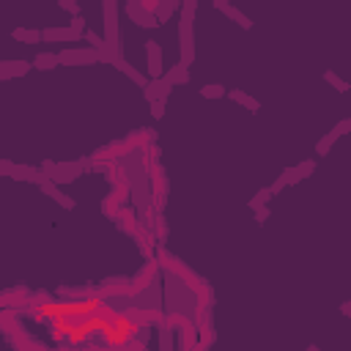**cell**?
Returning a JSON list of instances; mask_svg holds the SVG:
<instances>
[{
	"instance_id": "cell-15",
	"label": "cell",
	"mask_w": 351,
	"mask_h": 351,
	"mask_svg": "<svg viewBox=\"0 0 351 351\" xmlns=\"http://www.w3.org/2000/svg\"><path fill=\"white\" fill-rule=\"evenodd\" d=\"M269 198H272V190H261L258 195L253 198V201H250V209H258V206H266V201Z\"/></svg>"
},
{
	"instance_id": "cell-3",
	"label": "cell",
	"mask_w": 351,
	"mask_h": 351,
	"mask_svg": "<svg viewBox=\"0 0 351 351\" xmlns=\"http://www.w3.org/2000/svg\"><path fill=\"white\" fill-rule=\"evenodd\" d=\"M145 52H148V74H151V80H159L162 74V47L156 44V42H148L145 44Z\"/></svg>"
},
{
	"instance_id": "cell-13",
	"label": "cell",
	"mask_w": 351,
	"mask_h": 351,
	"mask_svg": "<svg viewBox=\"0 0 351 351\" xmlns=\"http://www.w3.org/2000/svg\"><path fill=\"white\" fill-rule=\"evenodd\" d=\"M36 69H55L58 66V55H50V52H42V55L36 58Z\"/></svg>"
},
{
	"instance_id": "cell-4",
	"label": "cell",
	"mask_w": 351,
	"mask_h": 351,
	"mask_svg": "<svg viewBox=\"0 0 351 351\" xmlns=\"http://www.w3.org/2000/svg\"><path fill=\"white\" fill-rule=\"evenodd\" d=\"M99 50H63L58 52V63H74V61H99Z\"/></svg>"
},
{
	"instance_id": "cell-11",
	"label": "cell",
	"mask_w": 351,
	"mask_h": 351,
	"mask_svg": "<svg viewBox=\"0 0 351 351\" xmlns=\"http://www.w3.org/2000/svg\"><path fill=\"white\" fill-rule=\"evenodd\" d=\"M337 137H340V134H337L335 129H332L329 134H324V137H321V140H318V145H315V154H318V156H324V154H326V151H329V148H332V143H335V140H337Z\"/></svg>"
},
{
	"instance_id": "cell-21",
	"label": "cell",
	"mask_w": 351,
	"mask_h": 351,
	"mask_svg": "<svg viewBox=\"0 0 351 351\" xmlns=\"http://www.w3.org/2000/svg\"><path fill=\"white\" fill-rule=\"evenodd\" d=\"M266 217H269V209H266V206H258V209H255V220H258V222H266Z\"/></svg>"
},
{
	"instance_id": "cell-17",
	"label": "cell",
	"mask_w": 351,
	"mask_h": 351,
	"mask_svg": "<svg viewBox=\"0 0 351 351\" xmlns=\"http://www.w3.org/2000/svg\"><path fill=\"white\" fill-rule=\"evenodd\" d=\"M165 102L167 99H154V102H151V113H154V118H162V115H165Z\"/></svg>"
},
{
	"instance_id": "cell-24",
	"label": "cell",
	"mask_w": 351,
	"mask_h": 351,
	"mask_svg": "<svg viewBox=\"0 0 351 351\" xmlns=\"http://www.w3.org/2000/svg\"><path fill=\"white\" fill-rule=\"evenodd\" d=\"M340 313L343 315H351V305H348V302H343V305H340Z\"/></svg>"
},
{
	"instance_id": "cell-16",
	"label": "cell",
	"mask_w": 351,
	"mask_h": 351,
	"mask_svg": "<svg viewBox=\"0 0 351 351\" xmlns=\"http://www.w3.org/2000/svg\"><path fill=\"white\" fill-rule=\"evenodd\" d=\"M324 80H326V83H332V85H335V88H337V91H348V85H346V80H340V77H337V74H335V72H326V74H324Z\"/></svg>"
},
{
	"instance_id": "cell-10",
	"label": "cell",
	"mask_w": 351,
	"mask_h": 351,
	"mask_svg": "<svg viewBox=\"0 0 351 351\" xmlns=\"http://www.w3.org/2000/svg\"><path fill=\"white\" fill-rule=\"evenodd\" d=\"M115 66H118L121 72L126 74V77H132V83H137L140 88H145V77H143V74H140V72H134V69H132V66H129V63H126V61H115Z\"/></svg>"
},
{
	"instance_id": "cell-22",
	"label": "cell",
	"mask_w": 351,
	"mask_h": 351,
	"mask_svg": "<svg viewBox=\"0 0 351 351\" xmlns=\"http://www.w3.org/2000/svg\"><path fill=\"white\" fill-rule=\"evenodd\" d=\"M348 129H351V121H340V124L335 126V132H337V134H346Z\"/></svg>"
},
{
	"instance_id": "cell-8",
	"label": "cell",
	"mask_w": 351,
	"mask_h": 351,
	"mask_svg": "<svg viewBox=\"0 0 351 351\" xmlns=\"http://www.w3.org/2000/svg\"><path fill=\"white\" fill-rule=\"evenodd\" d=\"M231 99H233V102H239V104H244L250 113H258V110H261V104L255 102L253 96H247L244 91H231Z\"/></svg>"
},
{
	"instance_id": "cell-7",
	"label": "cell",
	"mask_w": 351,
	"mask_h": 351,
	"mask_svg": "<svg viewBox=\"0 0 351 351\" xmlns=\"http://www.w3.org/2000/svg\"><path fill=\"white\" fill-rule=\"evenodd\" d=\"M42 190L47 192V195H52V198H55V201L61 203V206H66V209H74V201H72V198H66L61 190H58V187H55V181L44 179V181H42Z\"/></svg>"
},
{
	"instance_id": "cell-6",
	"label": "cell",
	"mask_w": 351,
	"mask_h": 351,
	"mask_svg": "<svg viewBox=\"0 0 351 351\" xmlns=\"http://www.w3.org/2000/svg\"><path fill=\"white\" fill-rule=\"evenodd\" d=\"M187 69H190V66L176 63L167 74H162V80H165V83H170V85H184V83H190V72H187Z\"/></svg>"
},
{
	"instance_id": "cell-23",
	"label": "cell",
	"mask_w": 351,
	"mask_h": 351,
	"mask_svg": "<svg viewBox=\"0 0 351 351\" xmlns=\"http://www.w3.org/2000/svg\"><path fill=\"white\" fill-rule=\"evenodd\" d=\"M212 6H214V9H225V6H228V0H212Z\"/></svg>"
},
{
	"instance_id": "cell-18",
	"label": "cell",
	"mask_w": 351,
	"mask_h": 351,
	"mask_svg": "<svg viewBox=\"0 0 351 351\" xmlns=\"http://www.w3.org/2000/svg\"><path fill=\"white\" fill-rule=\"evenodd\" d=\"M313 170H315V162H313V159H310V162H302V165L296 167V173H299V179H307V176L313 173Z\"/></svg>"
},
{
	"instance_id": "cell-9",
	"label": "cell",
	"mask_w": 351,
	"mask_h": 351,
	"mask_svg": "<svg viewBox=\"0 0 351 351\" xmlns=\"http://www.w3.org/2000/svg\"><path fill=\"white\" fill-rule=\"evenodd\" d=\"M222 14H228V17H231V20H233V22H239V25H242L244 31H250V28H253V22H250L247 17H244L242 11L236 9V6H231V3H228L225 9H222Z\"/></svg>"
},
{
	"instance_id": "cell-2",
	"label": "cell",
	"mask_w": 351,
	"mask_h": 351,
	"mask_svg": "<svg viewBox=\"0 0 351 351\" xmlns=\"http://www.w3.org/2000/svg\"><path fill=\"white\" fill-rule=\"evenodd\" d=\"M80 162H72V165H52L50 170V181H55V184H69V181H74L80 176Z\"/></svg>"
},
{
	"instance_id": "cell-20",
	"label": "cell",
	"mask_w": 351,
	"mask_h": 351,
	"mask_svg": "<svg viewBox=\"0 0 351 351\" xmlns=\"http://www.w3.org/2000/svg\"><path fill=\"white\" fill-rule=\"evenodd\" d=\"M58 3H61V9H69L74 17H77V11H80V9H77V3H74V0H58Z\"/></svg>"
},
{
	"instance_id": "cell-14",
	"label": "cell",
	"mask_w": 351,
	"mask_h": 351,
	"mask_svg": "<svg viewBox=\"0 0 351 351\" xmlns=\"http://www.w3.org/2000/svg\"><path fill=\"white\" fill-rule=\"evenodd\" d=\"M201 96L203 99H222V96H225V88H222V85H203L201 88Z\"/></svg>"
},
{
	"instance_id": "cell-19",
	"label": "cell",
	"mask_w": 351,
	"mask_h": 351,
	"mask_svg": "<svg viewBox=\"0 0 351 351\" xmlns=\"http://www.w3.org/2000/svg\"><path fill=\"white\" fill-rule=\"evenodd\" d=\"M283 179H285V184H299V173H296V167H288V170H283Z\"/></svg>"
},
{
	"instance_id": "cell-5",
	"label": "cell",
	"mask_w": 351,
	"mask_h": 351,
	"mask_svg": "<svg viewBox=\"0 0 351 351\" xmlns=\"http://www.w3.org/2000/svg\"><path fill=\"white\" fill-rule=\"evenodd\" d=\"M170 91H173V85L165 83L162 77L145 83V99H148V102H154V99H167V96H170Z\"/></svg>"
},
{
	"instance_id": "cell-12",
	"label": "cell",
	"mask_w": 351,
	"mask_h": 351,
	"mask_svg": "<svg viewBox=\"0 0 351 351\" xmlns=\"http://www.w3.org/2000/svg\"><path fill=\"white\" fill-rule=\"evenodd\" d=\"M14 39H17V42L39 44V42H42V31H22V28H17V31H14Z\"/></svg>"
},
{
	"instance_id": "cell-1",
	"label": "cell",
	"mask_w": 351,
	"mask_h": 351,
	"mask_svg": "<svg viewBox=\"0 0 351 351\" xmlns=\"http://www.w3.org/2000/svg\"><path fill=\"white\" fill-rule=\"evenodd\" d=\"M192 20L195 17H181V28H179V36H181V63L190 66L195 61V36H192Z\"/></svg>"
}]
</instances>
